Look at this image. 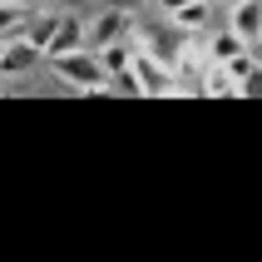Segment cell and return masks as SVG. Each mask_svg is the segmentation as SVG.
Wrapping results in <instances>:
<instances>
[{
  "mask_svg": "<svg viewBox=\"0 0 262 262\" xmlns=\"http://www.w3.org/2000/svg\"><path fill=\"white\" fill-rule=\"evenodd\" d=\"M237 50H248V45L237 40L233 30H218V35H208V59H218V64H223V59H233Z\"/></svg>",
  "mask_w": 262,
  "mask_h": 262,
  "instance_id": "30bf717a",
  "label": "cell"
},
{
  "mask_svg": "<svg viewBox=\"0 0 262 262\" xmlns=\"http://www.w3.org/2000/svg\"><path fill=\"white\" fill-rule=\"evenodd\" d=\"M252 50H262V40H257V45H252Z\"/></svg>",
  "mask_w": 262,
  "mask_h": 262,
  "instance_id": "ac0fdd59",
  "label": "cell"
},
{
  "mask_svg": "<svg viewBox=\"0 0 262 262\" xmlns=\"http://www.w3.org/2000/svg\"><path fill=\"white\" fill-rule=\"evenodd\" d=\"M30 20V10H20V5H10V0H0V40H10V35H20Z\"/></svg>",
  "mask_w": 262,
  "mask_h": 262,
  "instance_id": "8fae6325",
  "label": "cell"
},
{
  "mask_svg": "<svg viewBox=\"0 0 262 262\" xmlns=\"http://www.w3.org/2000/svg\"><path fill=\"white\" fill-rule=\"evenodd\" d=\"M94 55H99L104 74L114 79V74H124V70H129V59H134V45H129V40H114V45H104V50H94Z\"/></svg>",
  "mask_w": 262,
  "mask_h": 262,
  "instance_id": "ba28073f",
  "label": "cell"
},
{
  "mask_svg": "<svg viewBox=\"0 0 262 262\" xmlns=\"http://www.w3.org/2000/svg\"><path fill=\"white\" fill-rule=\"evenodd\" d=\"M129 74H134V94H144V99H163L168 84L178 79L173 64H163V59H159V50H134Z\"/></svg>",
  "mask_w": 262,
  "mask_h": 262,
  "instance_id": "7a4b0ae2",
  "label": "cell"
},
{
  "mask_svg": "<svg viewBox=\"0 0 262 262\" xmlns=\"http://www.w3.org/2000/svg\"><path fill=\"white\" fill-rule=\"evenodd\" d=\"M208 15H213V0H183V5H173V10H168V20H173L183 35H193V30L208 25Z\"/></svg>",
  "mask_w": 262,
  "mask_h": 262,
  "instance_id": "52a82bcc",
  "label": "cell"
},
{
  "mask_svg": "<svg viewBox=\"0 0 262 262\" xmlns=\"http://www.w3.org/2000/svg\"><path fill=\"white\" fill-rule=\"evenodd\" d=\"M129 30H134V10H109L104 5L99 20H84V50H104V45L124 40Z\"/></svg>",
  "mask_w": 262,
  "mask_h": 262,
  "instance_id": "3957f363",
  "label": "cell"
},
{
  "mask_svg": "<svg viewBox=\"0 0 262 262\" xmlns=\"http://www.w3.org/2000/svg\"><path fill=\"white\" fill-rule=\"evenodd\" d=\"M70 50H84V20H79V15H59L55 35L45 40L40 55L45 59H59V55H70Z\"/></svg>",
  "mask_w": 262,
  "mask_h": 262,
  "instance_id": "5b68a950",
  "label": "cell"
},
{
  "mask_svg": "<svg viewBox=\"0 0 262 262\" xmlns=\"http://www.w3.org/2000/svg\"><path fill=\"white\" fill-rule=\"evenodd\" d=\"M104 5H109V10H134L139 0H104Z\"/></svg>",
  "mask_w": 262,
  "mask_h": 262,
  "instance_id": "9a60e30c",
  "label": "cell"
},
{
  "mask_svg": "<svg viewBox=\"0 0 262 262\" xmlns=\"http://www.w3.org/2000/svg\"><path fill=\"white\" fill-rule=\"evenodd\" d=\"M252 64H257V59H252V50H237V55H233V59H223V70L233 74L237 84H243V74H248V70H252Z\"/></svg>",
  "mask_w": 262,
  "mask_h": 262,
  "instance_id": "7c38bea8",
  "label": "cell"
},
{
  "mask_svg": "<svg viewBox=\"0 0 262 262\" xmlns=\"http://www.w3.org/2000/svg\"><path fill=\"white\" fill-rule=\"evenodd\" d=\"M55 64V74H59V84H70L74 94H109V74H104V64H99V55L94 50H70V55H59V59H50Z\"/></svg>",
  "mask_w": 262,
  "mask_h": 262,
  "instance_id": "6da1fadb",
  "label": "cell"
},
{
  "mask_svg": "<svg viewBox=\"0 0 262 262\" xmlns=\"http://www.w3.org/2000/svg\"><path fill=\"white\" fill-rule=\"evenodd\" d=\"M0 89H5V84H0Z\"/></svg>",
  "mask_w": 262,
  "mask_h": 262,
  "instance_id": "d6986e66",
  "label": "cell"
},
{
  "mask_svg": "<svg viewBox=\"0 0 262 262\" xmlns=\"http://www.w3.org/2000/svg\"><path fill=\"white\" fill-rule=\"evenodd\" d=\"M10 5H20V10H45V5H55V0H10Z\"/></svg>",
  "mask_w": 262,
  "mask_h": 262,
  "instance_id": "5bb4252c",
  "label": "cell"
},
{
  "mask_svg": "<svg viewBox=\"0 0 262 262\" xmlns=\"http://www.w3.org/2000/svg\"><path fill=\"white\" fill-rule=\"evenodd\" d=\"M237 89H243L248 99H262V64H252V70L243 74V84H237Z\"/></svg>",
  "mask_w": 262,
  "mask_h": 262,
  "instance_id": "4fadbf2b",
  "label": "cell"
},
{
  "mask_svg": "<svg viewBox=\"0 0 262 262\" xmlns=\"http://www.w3.org/2000/svg\"><path fill=\"white\" fill-rule=\"evenodd\" d=\"M198 94H208V99H237L243 89H237V79L223 70L218 59H208V64H203V84H198Z\"/></svg>",
  "mask_w": 262,
  "mask_h": 262,
  "instance_id": "8992f818",
  "label": "cell"
},
{
  "mask_svg": "<svg viewBox=\"0 0 262 262\" xmlns=\"http://www.w3.org/2000/svg\"><path fill=\"white\" fill-rule=\"evenodd\" d=\"M159 5H163V10H173V5H183V0H159Z\"/></svg>",
  "mask_w": 262,
  "mask_h": 262,
  "instance_id": "2e32d148",
  "label": "cell"
},
{
  "mask_svg": "<svg viewBox=\"0 0 262 262\" xmlns=\"http://www.w3.org/2000/svg\"><path fill=\"white\" fill-rule=\"evenodd\" d=\"M30 15H35V10H30ZM55 25H59V15L50 10V5H45V10L35 15V20H25V40L35 45V50H45V40L55 35Z\"/></svg>",
  "mask_w": 262,
  "mask_h": 262,
  "instance_id": "9c48e42d",
  "label": "cell"
},
{
  "mask_svg": "<svg viewBox=\"0 0 262 262\" xmlns=\"http://www.w3.org/2000/svg\"><path fill=\"white\" fill-rule=\"evenodd\" d=\"M228 30L252 50L262 40V0H228Z\"/></svg>",
  "mask_w": 262,
  "mask_h": 262,
  "instance_id": "277c9868",
  "label": "cell"
},
{
  "mask_svg": "<svg viewBox=\"0 0 262 262\" xmlns=\"http://www.w3.org/2000/svg\"><path fill=\"white\" fill-rule=\"evenodd\" d=\"M5 50H10V40H0V59H5Z\"/></svg>",
  "mask_w": 262,
  "mask_h": 262,
  "instance_id": "e0dca14e",
  "label": "cell"
}]
</instances>
